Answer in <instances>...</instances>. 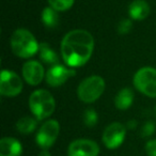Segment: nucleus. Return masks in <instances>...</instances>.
Returning a JSON list of instances; mask_svg holds the SVG:
<instances>
[{"label": "nucleus", "mask_w": 156, "mask_h": 156, "mask_svg": "<svg viewBox=\"0 0 156 156\" xmlns=\"http://www.w3.org/2000/svg\"><path fill=\"white\" fill-rule=\"evenodd\" d=\"M37 120L32 117H23L16 123V129L24 135H29L37 129Z\"/></svg>", "instance_id": "16"}, {"label": "nucleus", "mask_w": 156, "mask_h": 156, "mask_svg": "<svg viewBox=\"0 0 156 156\" xmlns=\"http://www.w3.org/2000/svg\"><path fill=\"white\" fill-rule=\"evenodd\" d=\"M83 124H85L87 127H93L98 124V115L94 109L89 108L83 112Z\"/></svg>", "instance_id": "19"}, {"label": "nucleus", "mask_w": 156, "mask_h": 156, "mask_svg": "<svg viewBox=\"0 0 156 156\" xmlns=\"http://www.w3.org/2000/svg\"><path fill=\"white\" fill-rule=\"evenodd\" d=\"M149 14L150 5L145 0H134L128 7V15L134 20H143Z\"/></svg>", "instance_id": "13"}, {"label": "nucleus", "mask_w": 156, "mask_h": 156, "mask_svg": "<svg viewBox=\"0 0 156 156\" xmlns=\"http://www.w3.org/2000/svg\"><path fill=\"white\" fill-rule=\"evenodd\" d=\"M105 91V80L98 75L85 78L77 88V96L81 102L92 104L102 96Z\"/></svg>", "instance_id": "4"}, {"label": "nucleus", "mask_w": 156, "mask_h": 156, "mask_svg": "<svg viewBox=\"0 0 156 156\" xmlns=\"http://www.w3.org/2000/svg\"><path fill=\"white\" fill-rule=\"evenodd\" d=\"M100 147L90 139H76L67 147V156H98Z\"/></svg>", "instance_id": "9"}, {"label": "nucleus", "mask_w": 156, "mask_h": 156, "mask_svg": "<svg viewBox=\"0 0 156 156\" xmlns=\"http://www.w3.org/2000/svg\"><path fill=\"white\" fill-rule=\"evenodd\" d=\"M156 125L153 121H147L143 124L142 128H141V136L142 137H150L155 133Z\"/></svg>", "instance_id": "20"}, {"label": "nucleus", "mask_w": 156, "mask_h": 156, "mask_svg": "<svg viewBox=\"0 0 156 156\" xmlns=\"http://www.w3.org/2000/svg\"><path fill=\"white\" fill-rule=\"evenodd\" d=\"M133 23L130 20H122L118 25V32L120 34H127L132 30Z\"/></svg>", "instance_id": "21"}, {"label": "nucleus", "mask_w": 156, "mask_h": 156, "mask_svg": "<svg viewBox=\"0 0 156 156\" xmlns=\"http://www.w3.org/2000/svg\"><path fill=\"white\" fill-rule=\"evenodd\" d=\"M155 113H156V107H155Z\"/></svg>", "instance_id": "25"}, {"label": "nucleus", "mask_w": 156, "mask_h": 156, "mask_svg": "<svg viewBox=\"0 0 156 156\" xmlns=\"http://www.w3.org/2000/svg\"><path fill=\"white\" fill-rule=\"evenodd\" d=\"M40 58L43 62L47 63V64L56 65L59 64V57L57 52L52 49L49 46L48 43H42L40 44V49H39Z\"/></svg>", "instance_id": "15"}, {"label": "nucleus", "mask_w": 156, "mask_h": 156, "mask_svg": "<svg viewBox=\"0 0 156 156\" xmlns=\"http://www.w3.org/2000/svg\"><path fill=\"white\" fill-rule=\"evenodd\" d=\"M60 133V124L57 120H47L42 124L35 136V141L42 150H48L54 145Z\"/></svg>", "instance_id": "6"}, {"label": "nucleus", "mask_w": 156, "mask_h": 156, "mask_svg": "<svg viewBox=\"0 0 156 156\" xmlns=\"http://www.w3.org/2000/svg\"><path fill=\"white\" fill-rule=\"evenodd\" d=\"M23 145L13 137H3L0 140V156H20Z\"/></svg>", "instance_id": "12"}, {"label": "nucleus", "mask_w": 156, "mask_h": 156, "mask_svg": "<svg viewBox=\"0 0 156 156\" xmlns=\"http://www.w3.org/2000/svg\"><path fill=\"white\" fill-rule=\"evenodd\" d=\"M144 149L147 156H156V139H151L147 141Z\"/></svg>", "instance_id": "22"}, {"label": "nucleus", "mask_w": 156, "mask_h": 156, "mask_svg": "<svg viewBox=\"0 0 156 156\" xmlns=\"http://www.w3.org/2000/svg\"><path fill=\"white\" fill-rule=\"evenodd\" d=\"M94 39L92 34L83 29H75L63 37L60 50L64 63L75 69L85 65L92 57Z\"/></svg>", "instance_id": "1"}, {"label": "nucleus", "mask_w": 156, "mask_h": 156, "mask_svg": "<svg viewBox=\"0 0 156 156\" xmlns=\"http://www.w3.org/2000/svg\"><path fill=\"white\" fill-rule=\"evenodd\" d=\"M37 156H51V155H50V153L48 152V150H42Z\"/></svg>", "instance_id": "24"}, {"label": "nucleus", "mask_w": 156, "mask_h": 156, "mask_svg": "<svg viewBox=\"0 0 156 156\" xmlns=\"http://www.w3.org/2000/svg\"><path fill=\"white\" fill-rule=\"evenodd\" d=\"M41 20L45 27H47V28H55L59 24L58 12L52 9L51 7H46L42 11Z\"/></svg>", "instance_id": "17"}, {"label": "nucleus", "mask_w": 156, "mask_h": 156, "mask_svg": "<svg viewBox=\"0 0 156 156\" xmlns=\"http://www.w3.org/2000/svg\"><path fill=\"white\" fill-rule=\"evenodd\" d=\"M11 49L15 56L23 59H29L33 57L40 49L35 37L27 29H16L10 39Z\"/></svg>", "instance_id": "2"}, {"label": "nucleus", "mask_w": 156, "mask_h": 156, "mask_svg": "<svg viewBox=\"0 0 156 156\" xmlns=\"http://www.w3.org/2000/svg\"><path fill=\"white\" fill-rule=\"evenodd\" d=\"M23 91V81L16 73L8 69L1 72L0 77V93L7 98H14Z\"/></svg>", "instance_id": "8"}, {"label": "nucleus", "mask_w": 156, "mask_h": 156, "mask_svg": "<svg viewBox=\"0 0 156 156\" xmlns=\"http://www.w3.org/2000/svg\"><path fill=\"white\" fill-rule=\"evenodd\" d=\"M23 77L28 85H40L44 77H46L43 65L37 60L26 61L23 65Z\"/></svg>", "instance_id": "11"}, {"label": "nucleus", "mask_w": 156, "mask_h": 156, "mask_svg": "<svg viewBox=\"0 0 156 156\" xmlns=\"http://www.w3.org/2000/svg\"><path fill=\"white\" fill-rule=\"evenodd\" d=\"M134 86L140 93L149 98H156V69L143 66L135 73Z\"/></svg>", "instance_id": "5"}, {"label": "nucleus", "mask_w": 156, "mask_h": 156, "mask_svg": "<svg viewBox=\"0 0 156 156\" xmlns=\"http://www.w3.org/2000/svg\"><path fill=\"white\" fill-rule=\"evenodd\" d=\"M126 126L119 122L109 124L103 132L102 140L109 150H115L124 142L126 137Z\"/></svg>", "instance_id": "7"}, {"label": "nucleus", "mask_w": 156, "mask_h": 156, "mask_svg": "<svg viewBox=\"0 0 156 156\" xmlns=\"http://www.w3.org/2000/svg\"><path fill=\"white\" fill-rule=\"evenodd\" d=\"M75 0H48L49 7L57 12H64L69 10L74 5Z\"/></svg>", "instance_id": "18"}, {"label": "nucleus", "mask_w": 156, "mask_h": 156, "mask_svg": "<svg viewBox=\"0 0 156 156\" xmlns=\"http://www.w3.org/2000/svg\"><path fill=\"white\" fill-rule=\"evenodd\" d=\"M29 107L37 121L47 119L54 113L56 102L49 91L44 89L35 90L29 98Z\"/></svg>", "instance_id": "3"}, {"label": "nucleus", "mask_w": 156, "mask_h": 156, "mask_svg": "<svg viewBox=\"0 0 156 156\" xmlns=\"http://www.w3.org/2000/svg\"><path fill=\"white\" fill-rule=\"evenodd\" d=\"M134 91L130 88L121 89L115 98V105L119 110H126L133 105L134 102Z\"/></svg>", "instance_id": "14"}, {"label": "nucleus", "mask_w": 156, "mask_h": 156, "mask_svg": "<svg viewBox=\"0 0 156 156\" xmlns=\"http://www.w3.org/2000/svg\"><path fill=\"white\" fill-rule=\"evenodd\" d=\"M136 126H137V122L135 121V120H130V121L127 122V125H126V127L129 128V129H134Z\"/></svg>", "instance_id": "23"}, {"label": "nucleus", "mask_w": 156, "mask_h": 156, "mask_svg": "<svg viewBox=\"0 0 156 156\" xmlns=\"http://www.w3.org/2000/svg\"><path fill=\"white\" fill-rule=\"evenodd\" d=\"M75 73V69L72 67H66L62 64L51 65L46 73V83L52 88L60 87L69 77H73Z\"/></svg>", "instance_id": "10"}]
</instances>
